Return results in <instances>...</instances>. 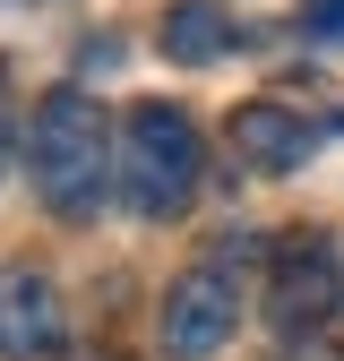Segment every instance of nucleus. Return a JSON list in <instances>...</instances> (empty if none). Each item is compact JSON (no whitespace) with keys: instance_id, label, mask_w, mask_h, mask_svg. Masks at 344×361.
<instances>
[{"instance_id":"obj_1","label":"nucleus","mask_w":344,"mask_h":361,"mask_svg":"<svg viewBox=\"0 0 344 361\" xmlns=\"http://www.w3.org/2000/svg\"><path fill=\"white\" fill-rule=\"evenodd\" d=\"M26 180L52 215H95L104 190H112V129H104V104L78 95V86H52L26 121Z\"/></svg>"},{"instance_id":"obj_2","label":"nucleus","mask_w":344,"mask_h":361,"mask_svg":"<svg viewBox=\"0 0 344 361\" xmlns=\"http://www.w3.org/2000/svg\"><path fill=\"white\" fill-rule=\"evenodd\" d=\"M198 172H207V155H198V129H190V112L181 104H138L121 121V147H112V190L138 207V215H181L190 198H198Z\"/></svg>"},{"instance_id":"obj_3","label":"nucleus","mask_w":344,"mask_h":361,"mask_svg":"<svg viewBox=\"0 0 344 361\" xmlns=\"http://www.w3.org/2000/svg\"><path fill=\"white\" fill-rule=\"evenodd\" d=\"M344 310V258L327 233H284L267 250V319L284 336H310Z\"/></svg>"},{"instance_id":"obj_4","label":"nucleus","mask_w":344,"mask_h":361,"mask_svg":"<svg viewBox=\"0 0 344 361\" xmlns=\"http://www.w3.org/2000/svg\"><path fill=\"white\" fill-rule=\"evenodd\" d=\"M233 327H241V284H233V267H190V276L164 293V310H155V336H164L172 361L224 353Z\"/></svg>"},{"instance_id":"obj_5","label":"nucleus","mask_w":344,"mask_h":361,"mask_svg":"<svg viewBox=\"0 0 344 361\" xmlns=\"http://www.w3.org/2000/svg\"><path fill=\"white\" fill-rule=\"evenodd\" d=\"M69 336V310L43 267H0V361H52Z\"/></svg>"},{"instance_id":"obj_6","label":"nucleus","mask_w":344,"mask_h":361,"mask_svg":"<svg viewBox=\"0 0 344 361\" xmlns=\"http://www.w3.org/2000/svg\"><path fill=\"white\" fill-rule=\"evenodd\" d=\"M319 138H336V121H301L293 104H241L233 112V155L250 172H301L319 155Z\"/></svg>"},{"instance_id":"obj_7","label":"nucleus","mask_w":344,"mask_h":361,"mask_svg":"<svg viewBox=\"0 0 344 361\" xmlns=\"http://www.w3.org/2000/svg\"><path fill=\"white\" fill-rule=\"evenodd\" d=\"M155 43H164V61H181V69H215L241 43V26H233L224 0H172L164 26H155Z\"/></svg>"},{"instance_id":"obj_8","label":"nucleus","mask_w":344,"mask_h":361,"mask_svg":"<svg viewBox=\"0 0 344 361\" xmlns=\"http://www.w3.org/2000/svg\"><path fill=\"white\" fill-rule=\"evenodd\" d=\"M310 35L319 43H344V0H319V9H310Z\"/></svg>"},{"instance_id":"obj_9","label":"nucleus","mask_w":344,"mask_h":361,"mask_svg":"<svg viewBox=\"0 0 344 361\" xmlns=\"http://www.w3.org/2000/svg\"><path fill=\"white\" fill-rule=\"evenodd\" d=\"M9 155H18V129H9V112H0V172H9Z\"/></svg>"},{"instance_id":"obj_10","label":"nucleus","mask_w":344,"mask_h":361,"mask_svg":"<svg viewBox=\"0 0 344 361\" xmlns=\"http://www.w3.org/2000/svg\"><path fill=\"white\" fill-rule=\"evenodd\" d=\"M86 361H112V353H86Z\"/></svg>"}]
</instances>
